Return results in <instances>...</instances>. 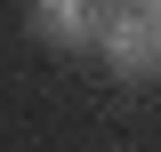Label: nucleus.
<instances>
[{
    "label": "nucleus",
    "instance_id": "f257e3e1",
    "mask_svg": "<svg viewBox=\"0 0 161 152\" xmlns=\"http://www.w3.org/2000/svg\"><path fill=\"white\" fill-rule=\"evenodd\" d=\"M97 48H105V64H113L121 80H153L161 72V40H153V24H145V8H113L105 32H97Z\"/></svg>",
    "mask_w": 161,
    "mask_h": 152
},
{
    "label": "nucleus",
    "instance_id": "7ed1b4c3",
    "mask_svg": "<svg viewBox=\"0 0 161 152\" xmlns=\"http://www.w3.org/2000/svg\"><path fill=\"white\" fill-rule=\"evenodd\" d=\"M145 24H153V40H161V0H145Z\"/></svg>",
    "mask_w": 161,
    "mask_h": 152
},
{
    "label": "nucleus",
    "instance_id": "f03ea898",
    "mask_svg": "<svg viewBox=\"0 0 161 152\" xmlns=\"http://www.w3.org/2000/svg\"><path fill=\"white\" fill-rule=\"evenodd\" d=\"M32 32L48 40V48H97L105 8L97 0H32Z\"/></svg>",
    "mask_w": 161,
    "mask_h": 152
},
{
    "label": "nucleus",
    "instance_id": "20e7f679",
    "mask_svg": "<svg viewBox=\"0 0 161 152\" xmlns=\"http://www.w3.org/2000/svg\"><path fill=\"white\" fill-rule=\"evenodd\" d=\"M113 8H145V0H113Z\"/></svg>",
    "mask_w": 161,
    "mask_h": 152
}]
</instances>
